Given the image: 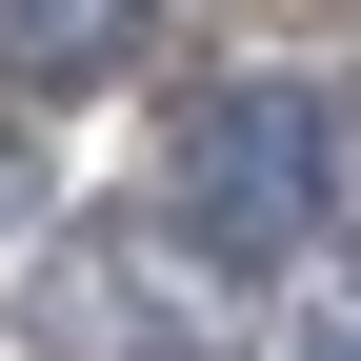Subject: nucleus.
I'll return each instance as SVG.
<instances>
[{
    "instance_id": "obj_1",
    "label": "nucleus",
    "mask_w": 361,
    "mask_h": 361,
    "mask_svg": "<svg viewBox=\"0 0 361 361\" xmlns=\"http://www.w3.org/2000/svg\"><path fill=\"white\" fill-rule=\"evenodd\" d=\"M161 201H180V261H221V281L301 261L341 221V101L322 80H201L161 141Z\"/></svg>"
},
{
    "instance_id": "obj_2",
    "label": "nucleus",
    "mask_w": 361,
    "mask_h": 361,
    "mask_svg": "<svg viewBox=\"0 0 361 361\" xmlns=\"http://www.w3.org/2000/svg\"><path fill=\"white\" fill-rule=\"evenodd\" d=\"M20 341L40 361H201V261H161L141 221H61L20 261Z\"/></svg>"
},
{
    "instance_id": "obj_3",
    "label": "nucleus",
    "mask_w": 361,
    "mask_h": 361,
    "mask_svg": "<svg viewBox=\"0 0 361 361\" xmlns=\"http://www.w3.org/2000/svg\"><path fill=\"white\" fill-rule=\"evenodd\" d=\"M121 61H141V0H0V80L20 101H80Z\"/></svg>"
},
{
    "instance_id": "obj_4",
    "label": "nucleus",
    "mask_w": 361,
    "mask_h": 361,
    "mask_svg": "<svg viewBox=\"0 0 361 361\" xmlns=\"http://www.w3.org/2000/svg\"><path fill=\"white\" fill-rule=\"evenodd\" d=\"M301 361H361V322H322V341H301Z\"/></svg>"
},
{
    "instance_id": "obj_5",
    "label": "nucleus",
    "mask_w": 361,
    "mask_h": 361,
    "mask_svg": "<svg viewBox=\"0 0 361 361\" xmlns=\"http://www.w3.org/2000/svg\"><path fill=\"white\" fill-rule=\"evenodd\" d=\"M0 221H20V161H0Z\"/></svg>"
}]
</instances>
